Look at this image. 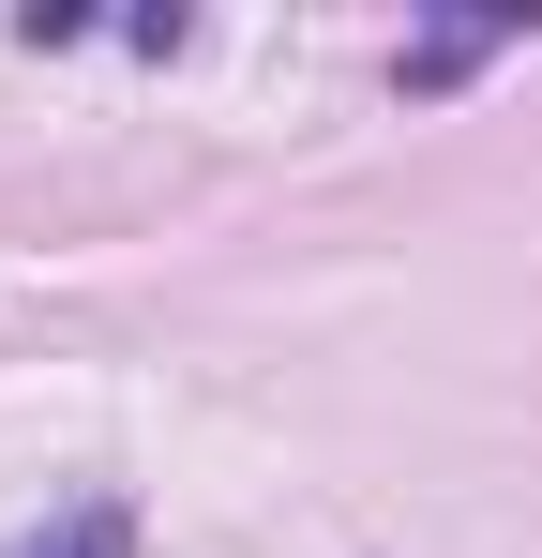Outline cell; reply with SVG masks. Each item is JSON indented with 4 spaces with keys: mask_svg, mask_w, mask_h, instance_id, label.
<instances>
[{
    "mask_svg": "<svg viewBox=\"0 0 542 558\" xmlns=\"http://www.w3.org/2000/svg\"><path fill=\"white\" fill-rule=\"evenodd\" d=\"M15 558H121V513H106V498H90V513H61V529H46V544H15Z\"/></svg>",
    "mask_w": 542,
    "mask_h": 558,
    "instance_id": "cell-1",
    "label": "cell"
}]
</instances>
